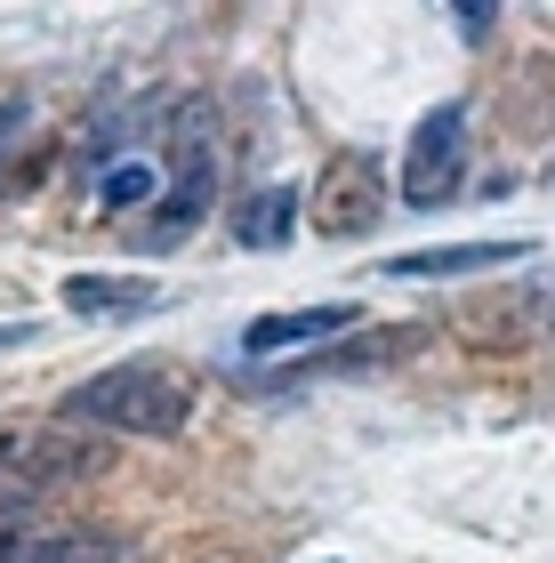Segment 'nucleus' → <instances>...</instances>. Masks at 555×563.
Segmentation results:
<instances>
[{"mask_svg":"<svg viewBox=\"0 0 555 563\" xmlns=\"http://www.w3.org/2000/svg\"><path fill=\"white\" fill-rule=\"evenodd\" d=\"M57 419L106 427V434H178L193 419V378L178 363H113V371L81 378Z\"/></svg>","mask_w":555,"mask_h":563,"instance_id":"f257e3e1","label":"nucleus"},{"mask_svg":"<svg viewBox=\"0 0 555 563\" xmlns=\"http://www.w3.org/2000/svg\"><path fill=\"white\" fill-rule=\"evenodd\" d=\"M113 467V443H81L73 419H0V475L16 492H57V483H97Z\"/></svg>","mask_w":555,"mask_h":563,"instance_id":"f03ea898","label":"nucleus"},{"mask_svg":"<svg viewBox=\"0 0 555 563\" xmlns=\"http://www.w3.org/2000/svg\"><path fill=\"white\" fill-rule=\"evenodd\" d=\"M467 177V106H435L419 113L411 145H402V201L411 210H443Z\"/></svg>","mask_w":555,"mask_h":563,"instance_id":"7ed1b4c3","label":"nucleus"},{"mask_svg":"<svg viewBox=\"0 0 555 563\" xmlns=\"http://www.w3.org/2000/svg\"><path fill=\"white\" fill-rule=\"evenodd\" d=\"M378 210H387V177H378L370 153H338L331 169H322V186H314V234L322 242H363Z\"/></svg>","mask_w":555,"mask_h":563,"instance_id":"20e7f679","label":"nucleus"},{"mask_svg":"<svg viewBox=\"0 0 555 563\" xmlns=\"http://www.w3.org/2000/svg\"><path fill=\"white\" fill-rule=\"evenodd\" d=\"M0 563H130V540L106 523H65V516H41L24 523L9 548H0Z\"/></svg>","mask_w":555,"mask_h":563,"instance_id":"39448f33","label":"nucleus"},{"mask_svg":"<svg viewBox=\"0 0 555 563\" xmlns=\"http://www.w3.org/2000/svg\"><path fill=\"white\" fill-rule=\"evenodd\" d=\"M355 314H363V306H346V298H331V306H298V314H258V322L242 330V346H249V354H298V346L322 354V339L355 330Z\"/></svg>","mask_w":555,"mask_h":563,"instance_id":"423d86ee","label":"nucleus"},{"mask_svg":"<svg viewBox=\"0 0 555 563\" xmlns=\"http://www.w3.org/2000/svg\"><path fill=\"white\" fill-rule=\"evenodd\" d=\"M65 314H89V322H121V314H145L162 290L145 274H65Z\"/></svg>","mask_w":555,"mask_h":563,"instance_id":"0eeeda50","label":"nucleus"},{"mask_svg":"<svg viewBox=\"0 0 555 563\" xmlns=\"http://www.w3.org/2000/svg\"><path fill=\"white\" fill-rule=\"evenodd\" d=\"M210 201H218V162L186 145V177H178V186H169V194L154 201V242H178V234H193V225L210 218Z\"/></svg>","mask_w":555,"mask_h":563,"instance_id":"6e6552de","label":"nucleus"},{"mask_svg":"<svg viewBox=\"0 0 555 563\" xmlns=\"http://www.w3.org/2000/svg\"><path fill=\"white\" fill-rule=\"evenodd\" d=\"M532 242H459V250H411V258H387L378 274H395V282H443V274H475V266H508L523 258Z\"/></svg>","mask_w":555,"mask_h":563,"instance_id":"1a4fd4ad","label":"nucleus"},{"mask_svg":"<svg viewBox=\"0 0 555 563\" xmlns=\"http://www.w3.org/2000/svg\"><path fill=\"white\" fill-rule=\"evenodd\" d=\"M290 225H298V186H258V194L234 210V242H242V250H282Z\"/></svg>","mask_w":555,"mask_h":563,"instance_id":"9d476101","label":"nucleus"},{"mask_svg":"<svg viewBox=\"0 0 555 563\" xmlns=\"http://www.w3.org/2000/svg\"><path fill=\"white\" fill-rule=\"evenodd\" d=\"M419 339L411 330H395V339H363V346H331V354H314V363H298L290 378H338V371H363V363H395V354H411Z\"/></svg>","mask_w":555,"mask_h":563,"instance_id":"9b49d317","label":"nucleus"},{"mask_svg":"<svg viewBox=\"0 0 555 563\" xmlns=\"http://www.w3.org/2000/svg\"><path fill=\"white\" fill-rule=\"evenodd\" d=\"M154 162H113L106 169V186H97V201H106V210H145V201H154Z\"/></svg>","mask_w":555,"mask_h":563,"instance_id":"f8f14e48","label":"nucleus"},{"mask_svg":"<svg viewBox=\"0 0 555 563\" xmlns=\"http://www.w3.org/2000/svg\"><path fill=\"white\" fill-rule=\"evenodd\" d=\"M24 523H41V507L24 499V492H0V548H9L16 531H24Z\"/></svg>","mask_w":555,"mask_h":563,"instance_id":"ddd939ff","label":"nucleus"},{"mask_svg":"<svg viewBox=\"0 0 555 563\" xmlns=\"http://www.w3.org/2000/svg\"><path fill=\"white\" fill-rule=\"evenodd\" d=\"M24 145V106H0V153Z\"/></svg>","mask_w":555,"mask_h":563,"instance_id":"4468645a","label":"nucleus"},{"mask_svg":"<svg viewBox=\"0 0 555 563\" xmlns=\"http://www.w3.org/2000/svg\"><path fill=\"white\" fill-rule=\"evenodd\" d=\"M491 24H499V9H459V33H467V41H484Z\"/></svg>","mask_w":555,"mask_h":563,"instance_id":"2eb2a0df","label":"nucleus"}]
</instances>
